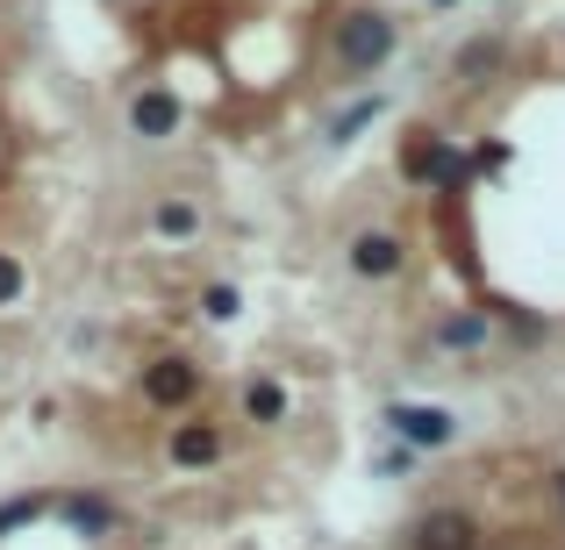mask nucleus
Returning <instances> with one entry per match:
<instances>
[{
    "label": "nucleus",
    "instance_id": "obj_8",
    "mask_svg": "<svg viewBox=\"0 0 565 550\" xmlns=\"http://www.w3.org/2000/svg\"><path fill=\"white\" fill-rule=\"evenodd\" d=\"M408 172H415V180H437V186H458V180H466V158L444 151V143H423V151L408 158Z\"/></svg>",
    "mask_w": 565,
    "mask_h": 550
},
{
    "label": "nucleus",
    "instance_id": "obj_2",
    "mask_svg": "<svg viewBox=\"0 0 565 550\" xmlns=\"http://www.w3.org/2000/svg\"><path fill=\"white\" fill-rule=\"evenodd\" d=\"M472 515H458V508H437V515H423L415 522V550H472Z\"/></svg>",
    "mask_w": 565,
    "mask_h": 550
},
{
    "label": "nucleus",
    "instance_id": "obj_12",
    "mask_svg": "<svg viewBox=\"0 0 565 550\" xmlns=\"http://www.w3.org/2000/svg\"><path fill=\"white\" fill-rule=\"evenodd\" d=\"M14 293H22V265H14V258H8V250H0V308H8V301H14Z\"/></svg>",
    "mask_w": 565,
    "mask_h": 550
},
{
    "label": "nucleus",
    "instance_id": "obj_14",
    "mask_svg": "<svg viewBox=\"0 0 565 550\" xmlns=\"http://www.w3.org/2000/svg\"><path fill=\"white\" fill-rule=\"evenodd\" d=\"M207 315L230 322V315H236V293H230V287H215V293H207Z\"/></svg>",
    "mask_w": 565,
    "mask_h": 550
},
{
    "label": "nucleus",
    "instance_id": "obj_13",
    "mask_svg": "<svg viewBox=\"0 0 565 550\" xmlns=\"http://www.w3.org/2000/svg\"><path fill=\"white\" fill-rule=\"evenodd\" d=\"M373 115H380V100H359V108H351L344 122H337V137H351V129H365V122H373Z\"/></svg>",
    "mask_w": 565,
    "mask_h": 550
},
{
    "label": "nucleus",
    "instance_id": "obj_11",
    "mask_svg": "<svg viewBox=\"0 0 565 550\" xmlns=\"http://www.w3.org/2000/svg\"><path fill=\"white\" fill-rule=\"evenodd\" d=\"M158 229H166V236H193V229H201V215H193L186 201H166V207H158Z\"/></svg>",
    "mask_w": 565,
    "mask_h": 550
},
{
    "label": "nucleus",
    "instance_id": "obj_1",
    "mask_svg": "<svg viewBox=\"0 0 565 550\" xmlns=\"http://www.w3.org/2000/svg\"><path fill=\"white\" fill-rule=\"evenodd\" d=\"M386 51H394V22H386V14H344V22H337V65L344 72H380L386 65Z\"/></svg>",
    "mask_w": 565,
    "mask_h": 550
},
{
    "label": "nucleus",
    "instance_id": "obj_15",
    "mask_svg": "<svg viewBox=\"0 0 565 550\" xmlns=\"http://www.w3.org/2000/svg\"><path fill=\"white\" fill-rule=\"evenodd\" d=\"M558 500H565V472H558Z\"/></svg>",
    "mask_w": 565,
    "mask_h": 550
},
{
    "label": "nucleus",
    "instance_id": "obj_7",
    "mask_svg": "<svg viewBox=\"0 0 565 550\" xmlns=\"http://www.w3.org/2000/svg\"><path fill=\"white\" fill-rule=\"evenodd\" d=\"M129 122H137V137H172V129H180V100L172 94H143L137 108H129Z\"/></svg>",
    "mask_w": 565,
    "mask_h": 550
},
{
    "label": "nucleus",
    "instance_id": "obj_6",
    "mask_svg": "<svg viewBox=\"0 0 565 550\" xmlns=\"http://www.w3.org/2000/svg\"><path fill=\"white\" fill-rule=\"evenodd\" d=\"M215 457H222V429L215 422L172 429V465H215Z\"/></svg>",
    "mask_w": 565,
    "mask_h": 550
},
{
    "label": "nucleus",
    "instance_id": "obj_5",
    "mask_svg": "<svg viewBox=\"0 0 565 550\" xmlns=\"http://www.w3.org/2000/svg\"><path fill=\"white\" fill-rule=\"evenodd\" d=\"M351 265H359L365 279H394V272H401V236H386V229H365L359 244H351Z\"/></svg>",
    "mask_w": 565,
    "mask_h": 550
},
{
    "label": "nucleus",
    "instance_id": "obj_3",
    "mask_svg": "<svg viewBox=\"0 0 565 550\" xmlns=\"http://www.w3.org/2000/svg\"><path fill=\"white\" fill-rule=\"evenodd\" d=\"M394 429H401V443H415V451H437V443L458 436V422L444 408H394Z\"/></svg>",
    "mask_w": 565,
    "mask_h": 550
},
{
    "label": "nucleus",
    "instance_id": "obj_4",
    "mask_svg": "<svg viewBox=\"0 0 565 550\" xmlns=\"http://www.w3.org/2000/svg\"><path fill=\"white\" fill-rule=\"evenodd\" d=\"M193 386H201V371H193L186 358H158L151 371H143V393H151L158 408H180V400H193Z\"/></svg>",
    "mask_w": 565,
    "mask_h": 550
},
{
    "label": "nucleus",
    "instance_id": "obj_9",
    "mask_svg": "<svg viewBox=\"0 0 565 550\" xmlns=\"http://www.w3.org/2000/svg\"><path fill=\"white\" fill-rule=\"evenodd\" d=\"M244 408H250V422H279V414H287V393H279L273 379H258V386L244 393Z\"/></svg>",
    "mask_w": 565,
    "mask_h": 550
},
{
    "label": "nucleus",
    "instance_id": "obj_10",
    "mask_svg": "<svg viewBox=\"0 0 565 550\" xmlns=\"http://www.w3.org/2000/svg\"><path fill=\"white\" fill-rule=\"evenodd\" d=\"M487 336V322L480 315H458V322H444V351H472Z\"/></svg>",
    "mask_w": 565,
    "mask_h": 550
}]
</instances>
